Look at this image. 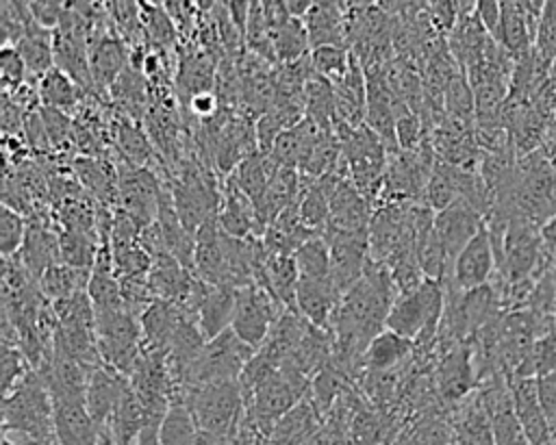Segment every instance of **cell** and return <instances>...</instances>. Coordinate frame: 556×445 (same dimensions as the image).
Returning a JSON list of instances; mask_svg holds the SVG:
<instances>
[{"mask_svg": "<svg viewBox=\"0 0 556 445\" xmlns=\"http://www.w3.org/2000/svg\"><path fill=\"white\" fill-rule=\"evenodd\" d=\"M445 306V287L439 280L426 278L419 287L408 293H400L387 328L415 341V349L424 354L437 352V334Z\"/></svg>", "mask_w": 556, "mask_h": 445, "instance_id": "6da1fadb", "label": "cell"}, {"mask_svg": "<svg viewBox=\"0 0 556 445\" xmlns=\"http://www.w3.org/2000/svg\"><path fill=\"white\" fill-rule=\"evenodd\" d=\"M2 436L13 441L54 438V404L35 369L4 395Z\"/></svg>", "mask_w": 556, "mask_h": 445, "instance_id": "7a4b0ae2", "label": "cell"}, {"mask_svg": "<svg viewBox=\"0 0 556 445\" xmlns=\"http://www.w3.org/2000/svg\"><path fill=\"white\" fill-rule=\"evenodd\" d=\"M311 393V380L289 367H280L254 395L245 402V423L258 438H267L274 425L306 395Z\"/></svg>", "mask_w": 556, "mask_h": 445, "instance_id": "3957f363", "label": "cell"}, {"mask_svg": "<svg viewBox=\"0 0 556 445\" xmlns=\"http://www.w3.org/2000/svg\"><path fill=\"white\" fill-rule=\"evenodd\" d=\"M182 404L191 410L198 428L219 441L230 438L245 415L239 380L193 386L185 393Z\"/></svg>", "mask_w": 556, "mask_h": 445, "instance_id": "277c9868", "label": "cell"}, {"mask_svg": "<svg viewBox=\"0 0 556 445\" xmlns=\"http://www.w3.org/2000/svg\"><path fill=\"white\" fill-rule=\"evenodd\" d=\"M96 339L102 365H109L122 376L130 378L143 352V332L139 317L132 315L128 308L96 315Z\"/></svg>", "mask_w": 556, "mask_h": 445, "instance_id": "5b68a950", "label": "cell"}, {"mask_svg": "<svg viewBox=\"0 0 556 445\" xmlns=\"http://www.w3.org/2000/svg\"><path fill=\"white\" fill-rule=\"evenodd\" d=\"M254 352L256 349L241 341L232 328L224 330L215 339L206 341L191 376V389L239 380L243 367L254 356Z\"/></svg>", "mask_w": 556, "mask_h": 445, "instance_id": "8992f818", "label": "cell"}, {"mask_svg": "<svg viewBox=\"0 0 556 445\" xmlns=\"http://www.w3.org/2000/svg\"><path fill=\"white\" fill-rule=\"evenodd\" d=\"M163 189L165 187L150 167H137L122 161V167L117 169V206L126 211L139 230L156 221Z\"/></svg>", "mask_w": 556, "mask_h": 445, "instance_id": "52a82bcc", "label": "cell"}, {"mask_svg": "<svg viewBox=\"0 0 556 445\" xmlns=\"http://www.w3.org/2000/svg\"><path fill=\"white\" fill-rule=\"evenodd\" d=\"M287 308L271 293H267L258 284H250V287L237 289V304H235V317L230 328L241 341L258 349L265 343L276 319Z\"/></svg>", "mask_w": 556, "mask_h": 445, "instance_id": "ba28073f", "label": "cell"}, {"mask_svg": "<svg viewBox=\"0 0 556 445\" xmlns=\"http://www.w3.org/2000/svg\"><path fill=\"white\" fill-rule=\"evenodd\" d=\"M432 380L437 395L445 408H456L478 389V373L469 343L456 345L437 356Z\"/></svg>", "mask_w": 556, "mask_h": 445, "instance_id": "9c48e42d", "label": "cell"}, {"mask_svg": "<svg viewBox=\"0 0 556 445\" xmlns=\"http://www.w3.org/2000/svg\"><path fill=\"white\" fill-rule=\"evenodd\" d=\"M324 239L330 245L332 260V282L341 293H345L354 282L365 274L371 256H369V228L367 230H324Z\"/></svg>", "mask_w": 556, "mask_h": 445, "instance_id": "30bf717a", "label": "cell"}, {"mask_svg": "<svg viewBox=\"0 0 556 445\" xmlns=\"http://www.w3.org/2000/svg\"><path fill=\"white\" fill-rule=\"evenodd\" d=\"M495 274H497V256H495L491 234L484 226L456 256L450 278L445 282L456 287L458 291H471L476 287L491 282Z\"/></svg>", "mask_w": 556, "mask_h": 445, "instance_id": "8fae6325", "label": "cell"}, {"mask_svg": "<svg viewBox=\"0 0 556 445\" xmlns=\"http://www.w3.org/2000/svg\"><path fill=\"white\" fill-rule=\"evenodd\" d=\"M484 228V215L478 213L469 202L456 200L447 208L434 213V230L445 250L450 271L463 247ZM450 278V276H447Z\"/></svg>", "mask_w": 556, "mask_h": 445, "instance_id": "7c38bea8", "label": "cell"}, {"mask_svg": "<svg viewBox=\"0 0 556 445\" xmlns=\"http://www.w3.org/2000/svg\"><path fill=\"white\" fill-rule=\"evenodd\" d=\"M128 389H130L128 378L109 365H100L91 371L87 393H85V404L91 419L100 428V432L109 425L115 408L119 406Z\"/></svg>", "mask_w": 556, "mask_h": 445, "instance_id": "4fadbf2b", "label": "cell"}, {"mask_svg": "<svg viewBox=\"0 0 556 445\" xmlns=\"http://www.w3.org/2000/svg\"><path fill=\"white\" fill-rule=\"evenodd\" d=\"M341 291L332 282V278H300L295 291V308L298 313L317 328L332 330V319L341 304Z\"/></svg>", "mask_w": 556, "mask_h": 445, "instance_id": "5bb4252c", "label": "cell"}, {"mask_svg": "<svg viewBox=\"0 0 556 445\" xmlns=\"http://www.w3.org/2000/svg\"><path fill=\"white\" fill-rule=\"evenodd\" d=\"M510 393L528 445H556L539 402L536 378H510Z\"/></svg>", "mask_w": 556, "mask_h": 445, "instance_id": "9a60e30c", "label": "cell"}, {"mask_svg": "<svg viewBox=\"0 0 556 445\" xmlns=\"http://www.w3.org/2000/svg\"><path fill=\"white\" fill-rule=\"evenodd\" d=\"M217 221L222 230L235 239H263L265 228L256 217L254 204L250 198L232 182V178H226L224 191H222V204Z\"/></svg>", "mask_w": 556, "mask_h": 445, "instance_id": "2e32d148", "label": "cell"}, {"mask_svg": "<svg viewBox=\"0 0 556 445\" xmlns=\"http://www.w3.org/2000/svg\"><path fill=\"white\" fill-rule=\"evenodd\" d=\"M100 428L91 419L85 397L54 402V445H98Z\"/></svg>", "mask_w": 556, "mask_h": 445, "instance_id": "e0dca14e", "label": "cell"}, {"mask_svg": "<svg viewBox=\"0 0 556 445\" xmlns=\"http://www.w3.org/2000/svg\"><path fill=\"white\" fill-rule=\"evenodd\" d=\"M371 213V202L350 178H343L330 193V219L326 230H367Z\"/></svg>", "mask_w": 556, "mask_h": 445, "instance_id": "ac0fdd59", "label": "cell"}, {"mask_svg": "<svg viewBox=\"0 0 556 445\" xmlns=\"http://www.w3.org/2000/svg\"><path fill=\"white\" fill-rule=\"evenodd\" d=\"M187 315L189 313L176 302H167V300L152 302L139 317L141 332H143V347L167 354L169 343Z\"/></svg>", "mask_w": 556, "mask_h": 445, "instance_id": "d6986e66", "label": "cell"}, {"mask_svg": "<svg viewBox=\"0 0 556 445\" xmlns=\"http://www.w3.org/2000/svg\"><path fill=\"white\" fill-rule=\"evenodd\" d=\"M311 50L321 46L348 48V17L343 2H313L304 17Z\"/></svg>", "mask_w": 556, "mask_h": 445, "instance_id": "ffe728a7", "label": "cell"}, {"mask_svg": "<svg viewBox=\"0 0 556 445\" xmlns=\"http://www.w3.org/2000/svg\"><path fill=\"white\" fill-rule=\"evenodd\" d=\"M128 50L126 43L113 35H100L89 46V69L93 78L96 93L111 89L113 82L128 67Z\"/></svg>", "mask_w": 556, "mask_h": 445, "instance_id": "44dd1931", "label": "cell"}, {"mask_svg": "<svg viewBox=\"0 0 556 445\" xmlns=\"http://www.w3.org/2000/svg\"><path fill=\"white\" fill-rule=\"evenodd\" d=\"M235 304H237V289L211 287V284L204 289L195 306L193 319L198 321V328L202 330L206 341L215 339L217 334H222L232 326Z\"/></svg>", "mask_w": 556, "mask_h": 445, "instance_id": "7402d4cb", "label": "cell"}, {"mask_svg": "<svg viewBox=\"0 0 556 445\" xmlns=\"http://www.w3.org/2000/svg\"><path fill=\"white\" fill-rule=\"evenodd\" d=\"M20 263L26 267V271L39 280L43 271L59 260V232H52L50 226L43 219H30L24 245L17 254Z\"/></svg>", "mask_w": 556, "mask_h": 445, "instance_id": "603a6c76", "label": "cell"}, {"mask_svg": "<svg viewBox=\"0 0 556 445\" xmlns=\"http://www.w3.org/2000/svg\"><path fill=\"white\" fill-rule=\"evenodd\" d=\"M300 282V271L293 256H276L267 254L256 269V284L263 287L267 293H271L285 308H295V291Z\"/></svg>", "mask_w": 556, "mask_h": 445, "instance_id": "cb8c5ba5", "label": "cell"}, {"mask_svg": "<svg viewBox=\"0 0 556 445\" xmlns=\"http://www.w3.org/2000/svg\"><path fill=\"white\" fill-rule=\"evenodd\" d=\"M317 232L304 226L300 213H298V202L285 208L267 228L263 234V247L267 254L276 256H293L308 239H313Z\"/></svg>", "mask_w": 556, "mask_h": 445, "instance_id": "d4e9b609", "label": "cell"}, {"mask_svg": "<svg viewBox=\"0 0 556 445\" xmlns=\"http://www.w3.org/2000/svg\"><path fill=\"white\" fill-rule=\"evenodd\" d=\"M324 425V417L313 404L311 395H306L300 404H295L271 430L265 438L271 445H306L311 436H315Z\"/></svg>", "mask_w": 556, "mask_h": 445, "instance_id": "484cf974", "label": "cell"}, {"mask_svg": "<svg viewBox=\"0 0 556 445\" xmlns=\"http://www.w3.org/2000/svg\"><path fill=\"white\" fill-rule=\"evenodd\" d=\"M308 328H311V323L298 310L287 308L276 319L274 328L269 330L265 343L258 349L263 354H267L278 367H282L293 356V352L300 347Z\"/></svg>", "mask_w": 556, "mask_h": 445, "instance_id": "4316f807", "label": "cell"}, {"mask_svg": "<svg viewBox=\"0 0 556 445\" xmlns=\"http://www.w3.org/2000/svg\"><path fill=\"white\" fill-rule=\"evenodd\" d=\"M415 356V341L384 328L365 352V371H395Z\"/></svg>", "mask_w": 556, "mask_h": 445, "instance_id": "83f0119b", "label": "cell"}, {"mask_svg": "<svg viewBox=\"0 0 556 445\" xmlns=\"http://www.w3.org/2000/svg\"><path fill=\"white\" fill-rule=\"evenodd\" d=\"M13 48L24 59L26 69L30 74H37L39 78L54 67V30L37 24L33 15L26 22L22 39Z\"/></svg>", "mask_w": 556, "mask_h": 445, "instance_id": "f1b7e54d", "label": "cell"}, {"mask_svg": "<svg viewBox=\"0 0 556 445\" xmlns=\"http://www.w3.org/2000/svg\"><path fill=\"white\" fill-rule=\"evenodd\" d=\"M276 171H278V165L271 161V156L267 152L256 150L237 165V169L230 174V178L254 204L263 195V191L267 189V185Z\"/></svg>", "mask_w": 556, "mask_h": 445, "instance_id": "f546056e", "label": "cell"}, {"mask_svg": "<svg viewBox=\"0 0 556 445\" xmlns=\"http://www.w3.org/2000/svg\"><path fill=\"white\" fill-rule=\"evenodd\" d=\"M143 425H146V408L130 386L124 399L119 402V406L115 408L109 425L102 432H106L117 445H135Z\"/></svg>", "mask_w": 556, "mask_h": 445, "instance_id": "4dcf8cb0", "label": "cell"}, {"mask_svg": "<svg viewBox=\"0 0 556 445\" xmlns=\"http://www.w3.org/2000/svg\"><path fill=\"white\" fill-rule=\"evenodd\" d=\"M215 82V56H211L206 50H193L182 56L178 67V89L185 93L187 102L195 93L213 91Z\"/></svg>", "mask_w": 556, "mask_h": 445, "instance_id": "1f68e13d", "label": "cell"}, {"mask_svg": "<svg viewBox=\"0 0 556 445\" xmlns=\"http://www.w3.org/2000/svg\"><path fill=\"white\" fill-rule=\"evenodd\" d=\"M91 269H76L56 263L43 271L39 278V289L48 302H63L80 291H87Z\"/></svg>", "mask_w": 556, "mask_h": 445, "instance_id": "d6a6232c", "label": "cell"}, {"mask_svg": "<svg viewBox=\"0 0 556 445\" xmlns=\"http://www.w3.org/2000/svg\"><path fill=\"white\" fill-rule=\"evenodd\" d=\"M37 91H39L41 106L70 113L78 106L83 89L65 72H61L59 67H52L48 74L39 78Z\"/></svg>", "mask_w": 556, "mask_h": 445, "instance_id": "836d02e7", "label": "cell"}, {"mask_svg": "<svg viewBox=\"0 0 556 445\" xmlns=\"http://www.w3.org/2000/svg\"><path fill=\"white\" fill-rule=\"evenodd\" d=\"M111 96L115 100V104L124 111L122 115L126 117H141L143 109H146V100H148V85L146 78L141 76V72L132 65H128L124 69V74L113 82L111 87Z\"/></svg>", "mask_w": 556, "mask_h": 445, "instance_id": "e575fe53", "label": "cell"}, {"mask_svg": "<svg viewBox=\"0 0 556 445\" xmlns=\"http://www.w3.org/2000/svg\"><path fill=\"white\" fill-rule=\"evenodd\" d=\"M100 237L78 232V230H59V260L63 265L76 267V269H91L98 256V250L102 243H98Z\"/></svg>", "mask_w": 556, "mask_h": 445, "instance_id": "d590c367", "label": "cell"}, {"mask_svg": "<svg viewBox=\"0 0 556 445\" xmlns=\"http://www.w3.org/2000/svg\"><path fill=\"white\" fill-rule=\"evenodd\" d=\"M308 33L304 20L289 17L280 28L274 30V54L280 63H293L308 56Z\"/></svg>", "mask_w": 556, "mask_h": 445, "instance_id": "8d00e7d4", "label": "cell"}, {"mask_svg": "<svg viewBox=\"0 0 556 445\" xmlns=\"http://www.w3.org/2000/svg\"><path fill=\"white\" fill-rule=\"evenodd\" d=\"M117 145L122 161L137 167H148V161L154 156L148 137L139 128V122L126 115H122L117 122Z\"/></svg>", "mask_w": 556, "mask_h": 445, "instance_id": "74e56055", "label": "cell"}, {"mask_svg": "<svg viewBox=\"0 0 556 445\" xmlns=\"http://www.w3.org/2000/svg\"><path fill=\"white\" fill-rule=\"evenodd\" d=\"M298 213L306 228L321 234L330 219V195L319 182L302 185V193L298 198Z\"/></svg>", "mask_w": 556, "mask_h": 445, "instance_id": "f35d334b", "label": "cell"}, {"mask_svg": "<svg viewBox=\"0 0 556 445\" xmlns=\"http://www.w3.org/2000/svg\"><path fill=\"white\" fill-rule=\"evenodd\" d=\"M295 265L300 271V278H313V280H321V278H332L330 269H332V260H330V245L324 239V234H315L313 239H308L295 254Z\"/></svg>", "mask_w": 556, "mask_h": 445, "instance_id": "ab89813d", "label": "cell"}, {"mask_svg": "<svg viewBox=\"0 0 556 445\" xmlns=\"http://www.w3.org/2000/svg\"><path fill=\"white\" fill-rule=\"evenodd\" d=\"M198 423L185 404H172L161 423V445H193L198 438Z\"/></svg>", "mask_w": 556, "mask_h": 445, "instance_id": "60d3db41", "label": "cell"}, {"mask_svg": "<svg viewBox=\"0 0 556 445\" xmlns=\"http://www.w3.org/2000/svg\"><path fill=\"white\" fill-rule=\"evenodd\" d=\"M139 7H141V22H143L146 37L152 41L156 50H169L174 46L176 24L169 17L163 2L161 4L139 2Z\"/></svg>", "mask_w": 556, "mask_h": 445, "instance_id": "b9f144b4", "label": "cell"}, {"mask_svg": "<svg viewBox=\"0 0 556 445\" xmlns=\"http://www.w3.org/2000/svg\"><path fill=\"white\" fill-rule=\"evenodd\" d=\"M352 50L339 48V46H321L311 50V63L315 74L328 78L330 82H337L350 67Z\"/></svg>", "mask_w": 556, "mask_h": 445, "instance_id": "7bdbcfd3", "label": "cell"}, {"mask_svg": "<svg viewBox=\"0 0 556 445\" xmlns=\"http://www.w3.org/2000/svg\"><path fill=\"white\" fill-rule=\"evenodd\" d=\"M28 221L22 217V213L9 208L2 204L0 211V252L2 258H13L20 254L24 239H26Z\"/></svg>", "mask_w": 556, "mask_h": 445, "instance_id": "ee69618b", "label": "cell"}, {"mask_svg": "<svg viewBox=\"0 0 556 445\" xmlns=\"http://www.w3.org/2000/svg\"><path fill=\"white\" fill-rule=\"evenodd\" d=\"M30 363L17 345L2 343V393L9 395L28 373Z\"/></svg>", "mask_w": 556, "mask_h": 445, "instance_id": "f6af8a7d", "label": "cell"}, {"mask_svg": "<svg viewBox=\"0 0 556 445\" xmlns=\"http://www.w3.org/2000/svg\"><path fill=\"white\" fill-rule=\"evenodd\" d=\"M0 69H2V87L4 93H13L24 87L26 80V63L13 46H2L0 50Z\"/></svg>", "mask_w": 556, "mask_h": 445, "instance_id": "bcb514c9", "label": "cell"}, {"mask_svg": "<svg viewBox=\"0 0 556 445\" xmlns=\"http://www.w3.org/2000/svg\"><path fill=\"white\" fill-rule=\"evenodd\" d=\"M536 393H539V402L547 419V425L552 430V436L556 441V371L536 378Z\"/></svg>", "mask_w": 556, "mask_h": 445, "instance_id": "7dc6e473", "label": "cell"}, {"mask_svg": "<svg viewBox=\"0 0 556 445\" xmlns=\"http://www.w3.org/2000/svg\"><path fill=\"white\" fill-rule=\"evenodd\" d=\"M39 115H41V122L48 130V137L52 141V145H61L65 143V139L70 137L72 132V122L67 117V113L63 111H56V109H48V106H41L39 109Z\"/></svg>", "mask_w": 556, "mask_h": 445, "instance_id": "c3c4849f", "label": "cell"}, {"mask_svg": "<svg viewBox=\"0 0 556 445\" xmlns=\"http://www.w3.org/2000/svg\"><path fill=\"white\" fill-rule=\"evenodd\" d=\"M28 7H30L33 20L50 30L59 26L65 11V2H28Z\"/></svg>", "mask_w": 556, "mask_h": 445, "instance_id": "681fc988", "label": "cell"}, {"mask_svg": "<svg viewBox=\"0 0 556 445\" xmlns=\"http://www.w3.org/2000/svg\"><path fill=\"white\" fill-rule=\"evenodd\" d=\"M476 15L482 22V26L486 28V33L495 39L497 28H500V20H502V2L480 0V2H476Z\"/></svg>", "mask_w": 556, "mask_h": 445, "instance_id": "f907efd6", "label": "cell"}, {"mask_svg": "<svg viewBox=\"0 0 556 445\" xmlns=\"http://www.w3.org/2000/svg\"><path fill=\"white\" fill-rule=\"evenodd\" d=\"M187 109L202 122V119H208L213 115H217V109H219V100L215 96V91H204V93H195L189 102H187Z\"/></svg>", "mask_w": 556, "mask_h": 445, "instance_id": "816d5d0a", "label": "cell"}, {"mask_svg": "<svg viewBox=\"0 0 556 445\" xmlns=\"http://www.w3.org/2000/svg\"><path fill=\"white\" fill-rule=\"evenodd\" d=\"M541 154L545 156V161L554 167L556 171V119L549 122L547 130H545V137H543V143H541Z\"/></svg>", "mask_w": 556, "mask_h": 445, "instance_id": "f5cc1de1", "label": "cell"}, {"mask_svg": "<svg viewBox=\"0 0 556 445\" xmlns=\"http://www.w3.org/2000/svg\"><path fill=\"white\" fill-rule=\"evenodd\" d=\"M224 445H258V436H256V432L243 419L241 425L237 428V432L230 438L224 441Z\"/></svg>", "mask_w": 556, "mask_h": 445, "instance_id": "db71d44e", "label": "cell"}, {"mask_svg": "<svg viewBox=\"0 0 556 445\" xmlns=\"http://www.w3.org/2000/svg\"><path fill=\"white\" fill-rule=\"evenodd\" d=\"M339 441H341V436H339L332 428H328V425L324 423L321 430H319L315 436H311V438L306 441V445H339Z\"/></svg>", "mask_w": 556, "mask_h": 445, "instance_id": "11a10c76", "label": "cell"}, {"mask_svg": "<svg viewBox=\"0 0 556 445\" xmlns=\"http://www.w3.org/2000/svg\"><path fill=\"white\" fill-rule=\"evenodd\" d=\"M285 4H287V11L291 17L304 20L313 7V0H285Z\"/></svg>", "mask_w": 556, "mask_h": 445, "instance_id": "9f6ffc18", "label": "cell"}, {"mask_svg": "<svg viewBox=\"0 0 556 445\" xmlns=\"http://www.w3.org/2000/svg\"><path fill=\"white\" fill-rule=\"evenodd\" d=\"M2 445H54V438H24V441L2 438Z\"/></svg>", "mask_w": 556, "mask_h": 445, "instance_id": "6f0895ef", "label": "cell"}, {"mask_svg": "<svg viewBox=\"0 0 556 445\" xmlns=\"http://www.w3.org/2000/svg\"><path fill=\"white\" fill-rule=\"evenodd\" d=\"M258 445H271L269 441H265V438H258Z\"/></svg>", "mask_w": 556, "mask_h": 445, "instance_id": "680465c9", "label": "cell"}, {"mask_svg": "<svg viewBox=\"0 0 556 445\" xmlns=\"http://www.w3.org/2000/svg\"><path fill=\"white\" fill-rule=\"evenodd\" d=\"M554 280H556V274H554Z\"/></svg>", "mask_w": 556, "mask_h": 445, "instance_id": "91938a15", "label": "cell"}]
</instances>
